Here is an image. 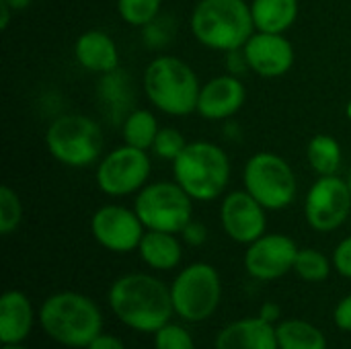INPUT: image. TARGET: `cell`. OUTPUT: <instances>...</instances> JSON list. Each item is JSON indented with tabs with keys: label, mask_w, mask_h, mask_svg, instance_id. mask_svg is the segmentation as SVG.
I'll use <instances>...</instances> for the list:
<instances>
[{
	"label": "cell",
	"mask_w": 351,
	"mask_h": 349,
	"mask_svg": "<svg viewBox=\"0 0 351 349\" xmlns=\"http://www.w3.org/2000/svg\"><path fill=\"white\" fill-rule=\"evenodd\" d=\"M109 306L123 325L140 333H156L175 313L171 288L146 274H128L115 280L109 290Z\"/></svg>",
	"instance_id": "6da1fadb"
},
{
	"label": "cell",
	"mask_w": 351,
	"mask_h": 349,
	"mask_svg": "<svg viewBox=\"0 0 351 349\" xmlns=\"http://www.w3.org/2000/svg\"><path fill=\"white\" fill-rule=\"evenodd\" d=\"M39 323L49 339L66 348H88L103 329L99 306L76 292L49 296L39 311Z\"/></svg>",
	"instance_id": "7a4b0ae2"
},
{
	"label": "cell",
	"mask_w": 351,
	"mask_h": 349,
	"mask_svg": "<svg viewBox=\"0 0 351 349\" xmlns=\"http://www.w3.org/2000/svg\"><path fill=\"white\" fill-rule=\"evenodd\" d=\"M255 29L245 0H199L191 14V33L199 43L220 51L245 47Z\"/></svg>",
	"instance_id": "3957f363"
},
{
	"label": "cell",
	"mask_w": 351,
	"mask_h": 349,
	"mask_svg": "<svg viewBox=\"0 0 351 349\" xmlns=\"http://www.w3.org/2000/svg\"><path fill=\"white\" fill-rule=\"evenodd\" d=\"M144 91L154 107L169 115H189L197 109L199 80L189 64L175 56L152 60L144 72Z\"/></svg>",
	"instance_id": "277c9868"
},
{
	"label": "cell",
	"mask_w": 351,
	"mask_h": 349,
	"mask_svg": "<svg viewBox=\"0 0 351 349\" xmlns=\"http://www.w3.org/2000/svg\"><path fill=\"white\" fill-rule=\"evenodd\" d=\"M175 181L197 202L218 197L230 179L226 152L212 142H191L173 160Z\"/></svg>",
	"instance_id": "5b68a950"
},
{
	"label": "cell",
	"mask_w": 351,
	"mask_h": 349,
	"mask_svg": "<svg viewBox=\"0 0 351 349\" xmlns=\"http://www.w3.org/2000/svg\"><path fill=\"white\" fill-rule=\"evenodd\" d=\"M49 154L66 167L93 165L103 148V134L86 115H62L45 132Z\"/></svg>",
	"instance_id": "8992f818"
},
{
	"label": "cell",
	"mask_w": 351,
	"mask_h": 349,
	"mask_svg": "<svg viewBox=\"0 0 351 349\" xmlns=\"http://www.w3.org/2000/svg\"><path fill=\"white\" fill-rule=\"evenodd\" d=\"M222 284L218 272L208 263H193L185 267L171 286L175 315L189 323L210 319L220 304Z\"/></svg>",
	"instance_id": "52a82bcc"
},
{
	"label": "cell",
	"mask_w": 351,
	"mask_h": 349,
	"mask_svg": "<svg viewBox=\"0 0 351 349\" xmlns=\"http://www.w3.org/2000/svg\"><path fill=\"white\" fill-rule=\"evenodd\" d=\"M134 210L148 230L177 234L191 222L193 206L191 195L177 181H158L142 187Z\"/></svg>",
	"instance_id": "ba28073f"
},
{
	"label": "cell",
	"mask_w": 351,
	"mask_h": 349,
	"mask_svg": "<svg viewBox=\"0 0 351 349\" xmlns=\"http://www.w3.org/2000/svg\"><path fill=\"white\" fill-rule=\"evenodd\" d=\"M245 189L265 208L282 210L296 197V175L278 154L259 152L245 167Z\"/></svg>",
	"instance_id": "9c48e42d"
},
{
	"label": "cell",
	"mask_w": 351,
	"mask_h": 349,
	"mask_svg": "<svg viewBox=\"0 0 351 349\" xmlns=\"http://www.w3.org/2000/svg\"><path fill=\"white\" fill-rule=\"evenodd\" d=\"M148 175L150 158L146 150L123 144L101 160L97 169V183L103 193L119 197L142 189Z\"/></svg>",
	"instance_id": "30bf717a"
},
{
	"label": "cell",
	"mask_w": 351,
	"mask_h": 349,
	"mask_svg": "<svg viewBox=\"0 0 351 349\" xmlns=\"http://www.w3.org/2000/svg\"><path fill=\"white\" fill-rule=\"evenodd\" d=\"M351 212L350 183L337 175L321 177L308 191L304 202V216L311 228L331 232L339 228Z\"/></svg>",
	"instance_id": "8fae6325"
},
{
	"label": "cell",
	"mask_w": 351,
	"mask_h": 349,
	"mask_svg": "<svg viewBox=\"0 0 351 349\" xmlns=\"http://www.w3.org/2000/svg\"><path fill=\"white\" fill-rule=\"evenodd\" d=\"M144 224L136 210L123 206H103L93 214L90 232L95 241L113 253H130L140 247Z\"/></svg>",
	"instance_id": "7c38bea8"
},
{
	"label": "cell",
	"mask_w": 351,
	"mask_h": 349,
	"mask_svg": "<svg viewBox=\"0 0 351 349\" xmlns=\"http://www.w3.org/2000/svg\"><path fill=\"white\" fill-rule=\"evenodd\" d=\"M296 255L298 247L290 237L263 234L249 245L245 255V267L253 278L271 282L294 269Z\"/></svg>",
	"instance_id": "4fadbf2b"
},
{
	"label": "cell",
	"mask_w": 351,
	"mask_h": 349,
	"mask_svg": "<svg viewBox=\"0 0 351 349\" xmlns=\"http://www.w3.org/2000/svg\"><path fill=\"white\" fill-rule=\"evenodd\" d=\"M220 220L224 232L243 245H251L265 234V208L245 189L232 191L224 197L220 208Z\"/></svg>",
	"instance_id": "5bb4252c"
},
{
	"label": "cell",
	"mask_w": 351,
	"mask_h": 349,
	"mask_svg": "<svg viewBox=\"0 0 351 349\" xmlns=\"http://www.w3.org/2000/svg\"><path fill=\"white\" fill-rule=\"evenodd\" d=\"M245 60L253 72L265 78L286 74L294 64V47L282 33H255L245 43Z\"/></svg>",
	"instance_id": "9a60e30c"
},
{
	"label": "cell",
	"mask_w": 351,
	"mask_h": 349,
	"mask_svg": "<svg viewBox=\"0 0 351 349\" xmlns=\"http://www.w3.org/2000/svg\"><path fill=\"white\" fill-rule=\"evenodd\" d=\"M245 86L234 76H216L199 91L197 111L206 119H226L234 115L245 103Z\"/></svg>",
	"instance_id": "2e32d148"
},
{
	"label": "cell",
	"mask_w": 351,
	"mask_h": 349,
	"mask_svg": "<svg viewBox=\"0 0 351 349\" xmlns=\"http://www.w3.org/2000/svg\"><path fill=\"white\" fill-rule=\"evenodd\" d=\"M216 349H280L276 325L261 317L234 321L218 333Z\"/></svg>",
	"instance_id": "e0dca14e"
},
{
	"label": "cell",
	"mask_w": 351,
	"mask_h": 349,
	"mask_svg": "<svg viewBox=\"0 0 351 349\" xmlns=\"http://www.w3.org/2000/svg\"><path fill=\"white\" fill-rule=\"evenodd\" d=\"M33 327V306L29 298L19 292L10 290L4 292L0 298V341L2 346H16L23 344Z\"/></svg>",
	"instance_id": "ac0fdd59"
},
{
	"label": "cell",
	"mask_w": 351,
	"mask_h": 349,
	"mask_svg": "<svg viewBox=\"0 0 351 349\" xmlns=\"http://www.w3.org/2000/svg\"><path fill=\"white\" fill-rule=\"evenodd\" d=\"M74 56L82 68L97 72V74H109L117 70V64H119L115 41L107 33L97 31V29L86 31L76 39Z\"/></svg>",
	"instance_id": "d6986e66"
},
{
	"label": "cell",
	"mask_w": 351,
	"mask_h": 349,
	"mask_svg": "<svg viewBox=\"0 0 351 349\" xmlns=\"http://www.w3.org/2000/svg\"><path fill=\"white\" fill-rule=\"evenodd\" d=\"M140 257L144 263H148L152 269H173L181 261V243L175 239L173 232H162V230H148L144 232L140 241Z\"/></svg>",
	"instance_id": "ffe728a7"
},
{
	"label": "cell",
	"mask_w": 351,
	"mask_h": 349,
	"mask_svg": "<svg viewBox=\"0 0 351 349\" xmlns=\"http://www.w3.org/2000/svg\"><path fill=\"white\" fill-rule=\"evenodd\" d=\"M253 23L263 33H284L298 16V0H253Z\"/></svg>",
	"instance_id": "44dd1931"
},
{
	"label": "cell",
	"mask_w": 351,
	"mask_h": 349,
	"mask_svg": "<svg viewBox=\"0 0 351 349\" xmlns=\"http://www.w3.org/2000/svg\"><path fill=\"white\" fill-rule=\"evenodd\" d=\"M280 349H327V339L315 325L302 319H290L276 327Z\"/></svg>",
	"instance_id": "7402d4cb"
},
{
	"label": "cell",
	"mask_w": 351,
	"mask_h": 349,
	"mask_svg": "<svg viewBox=\"0 0 351 349\" xmlns=\"http://www.w3.org/2000/svg\"><path fill=\"white\" fill-rule=\"evenodd\" d=\"M308 163L321 175H335L341 167V146L329 134H319L308 144Z\"/></svg>",
	"instance_id": "603a6c76"
},
{
	"label": "cell",
	"mask_w": 351,
	"mask_h": 349,
	"mask_svg": "<svg viewBox=\"0 0 351 349\" xmlns=\"http://www.w3.org/2000/svg\"><path fill=\"white\" fill-rule=\"evenodd\" d=\"M158 130L160 128H158L154 115L146 109H138V111H132L123 121V140H125V144H130L134 148L148 150V148H152Z\"/></svg>",
	"instance_id": "cb8c5ba5"
},
{
	"label": "cell",
	"mask_w": 351,
	"mask_h": 349,
	"mask_svg": "<svg viewBox=\"0 0 351 349\" xmlns=\"http://www.w3.org/2000/svg\"><path fill=\"white\" fill-rule=\"evenodd\" d=\"M294 272L306 282H323L329 278V259L317 249H298Z\"/></svg>",
	"instance_id": "d4e9b609"
},
{
	"label": "cell",
	"mask_w": 351,
	"mask_h": 349,
	"mask_svg": "<svg viewBox=\"0 0 351 349\" xmlns=\"http://www.w3.org/2000/svg\"><path fill=\"white\" fill-rule=\"evenodd\" d=\"M162 0H117V10L128 25L148 27L154 23Z\"/></svg>",
	"instance_id": "484cf974"
},
{
	"label": "cell",
	"mask_w": 351,
	"mask_h": 349,
	"mask_svg": "<svg viewBox=\"0 0 351 349\" xmlns=\"http://www.w3.org/2000/svg\"><path fill=\"white\" fill-rule=\"evenodd\" d=\"M23 218V206L16 195L8 185L0 187V234H10L19 228Z\"/></svg>",
	"instance_id": "4316f807"
},
{
	"label": "cell",
	"mask_w": 351,
	"mask_h": 349,
	"mask_svg": "<svg viewBox=\"0 0 351 349\" xmlns=\"http://www.w3.org/2000/svg\"><path fill=\"white\" fill-rule=\"evenodd\" d=\"M185 146H187L185 138H183L181 132L175 130V128H162V130H158L156 140H154V144H152L156 156L167 158V160H175V158L183 152Z\"/></svg>",
	"instance_id": "83f0119b"
},
{
	"label": "cell",
	"mask_w": 351,
	"mask_h": 349,
	"mask_svg": "<svg viewBox=\"0 0 351 349\" xmlns=\"http://www.w3.org/2000/svg\"><path fill=\"white\" fill-rule=\"evenodd\" d=\"M154 348L156 349H195V344H193L191 335H189L183 327L167 323L165 327H160V329L156 331Z\"/></svg>",
	"instance_id": "f1b7e54d"
},
{
	"label": "cell",
	"mask_w": 351,
	"mask_h": 349,
	"mask_svg": "<svg viewBox=\"0 0 351 349\" xmlns=\"http://www.w3.org/2000/svg\"><path fill=\"white\" fill-rule=\"evenodd\" d=\"M333 265L343 278L351 280V237L337 245V249L333 253Z\"/></svg>",
	"instance_id": "f546056e"
},
{
	"label": "cell",
	"mask_w": 351,
	"mask_h": 349,
	"mask_svg": "<svg viewBox=\"0 0 351 349\" xmlns=\"http://www.w3.org/2000/svg\"><path fill=\"white\" fill-rule=\"evenodd\" d=\"M183 239H185V243H189V245H193V247H199V245H204L206 243V239H208V230H206V226L202 224V222H189L185 228H183Z\"/></svg>",
	"instance_id": "4dcf8cb0"
},
{
	"label": "cell",
	"mask_w": 351,
	"mask_h": 349,
	"mask_svg": "<svg viewBox=\"0 0 351 349\" xmlns=\"http://www.w3.org/2000/svg\"><path fill=\"white\" fill-rule=\"evenodd\" d=\"M333 319H335V325H337L341 331L351 333V294L350 296H346V298L337 304V309H335V313H333Z\"/></svg>",
	"instance_id": "1f68e13d"
},
{
	"label": "cell",
	"mask_w": 351,
	"mask_h": 349,
	"mask_svg": "<svg viewBox=\"0 0 351 349\" xmlns=\"http://www.w3.org/2000/svg\"><path fill=\"white\" fill-rule=\"evenodd\" d=\"M86 349H125V346H123L117 337H113V335H103V333H101L97 339H93V344Z\"/></svg>",
	"instance_id": "d6a6232c"
},
{
	"label": "cell",
	"mask_w": 351,
	"mask_h": 349,
	"mask_svg": "<svg viewBox=\"0 0 351 349\" xmlns=\"http://www.w3.org/2000/svg\"><path fill=\"white\" fill-rule=\"evenodd\" d=\"M280 315H282V311H280V306L274 304V302H265V304L261 306V311H259V317L265 319L267 323H276V321L280 319Z\"/></svg>",
	"instance_id": "836d02e7"
},
{
	"label": "cell",
	"mask_w": 351,
	"mask_h": 349,
	"mask_svg": "<svg viewBox=\"0 0 351 349\" xmlns=\"http://www.w3.org/2000/svg\"><path fill=\"white\" fill-rule=\"evenodd\" d=\"M10 12H12V8H10L6 2H2V0H0V29H6V27H8Z\"/></svg>",
	"instance_id": "e575fe53"
},
{
	"label": "cell",
	"mask_w": 351,
	"mask_h": 349,
	"mask_svg": "<svg viewBox=\"0 0 351 349\" xmlns=\"http://www.w3.org/2000/svg\"><path fill=\"white\" fill-rule=\"evenodd\" d=\"M2 2H6L12 10H23V8H27L33 0H2Z\"/></svg>",
	"instance_id": "d590c367"
},
{
	"label": "cell",
	"mask_w": 351,
	"mask_h": 349,
	"mask_svg": "<svg viewBox=\"0 0 351 349\" xmlns=\"http://www.w3.org/2000/svg\"><path fill=\"white\" fill-rule=\"evenodd\" d=\"M2 349H27V348H23L21 344H16V346H2Z\"/></svg>",
	"instance_id": "8d00e7d4"
},
{
	"label": "cell",
	"mask_w": 351,
	"mask_h": 349,
	"mask_svg": "<svg viewBox=\"0 0 351 349\" xmlns=\"http://www.w3.org/2000/svg\"><path fill=\"white\" fill-rule=\"evenodd\" d=\"M348 117L351 119V101H350V105H348Z\"/></svg>",
	"instance_id": "74e56055"
},
{
	"label": "cell",
	"mask_w": 351,
	"mask_h": 349,
	"mask_svg": "<svg viewBox=\"0 0 351 349\" xmlns=\"http://www.w3.org/2000/svg\"><path fill=\"white\" fill-rule=\"evenodd\" d=\"M348 183H350V189H351V169H350V175H348Z\"/></svg>",
	"instance_id": "f35d334b"
}]
</instances>
